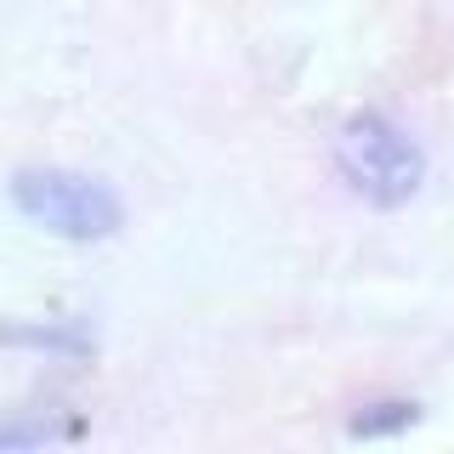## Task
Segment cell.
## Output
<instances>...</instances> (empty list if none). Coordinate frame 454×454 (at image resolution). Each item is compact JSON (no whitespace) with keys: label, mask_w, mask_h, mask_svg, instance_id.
I'll use <instances>...</instances> for the list:
<instances>
[{"label":"cell","mask_w":454,"mask_h":454,"mask_svg":"<svg viewBox=\"0 0 454 454\" xmlns=\"http://www.w3.org/2000/svg\"><path fill=\"white\" fill-rule=\"evenodd\" d=\"M12 210L46 239L63 245H108L125 227V199L114 182L74 165H23L6 182Z\"/></svg>","instance_id":"obj_1"},{"label":"cell","mask_w":454,"mask_h":454,"mask_svg":"<svg viewBox=\"0 0 454 454\" xmlns=\"http://www.w3.org/2000/svg\"><path fill=\"white\" fill-rule=\"evenodd\" d=\"M330 160L369 210H403L426 188V148L380 108H358L335 125Z\"/></svg>","instance_id":"obj_2"},{"label":"cell","mask_w":454,"mask_h":454,"mask_svg":"<svg viewBox=\"0 0 454 454\" xmlns=\"http://www.w3.org/2000/svg\"><path fill=\"white\" fill-rule=\"evenodd\" d=\"M0 347L35 352L57 364H91L97 358V330L74 312H46V318H0Z\"/></svg>","instance_id":"obj_3"},{"label":"cell","mask_w":454,"mask_h":454,"mask_svg":"<svg viewBox=\"0 0 454 454\" xmlns=\"http://www.w3.org/2000/svg\"><path fill=\"white\" fill-rule=\"evenodd\" d=\"M91 432L85 415L74 409H51V403H28L0 415V454H23V449H51V443H80Z\"/></svg>","instance_id":"obj_4"},{"label":"cell","mask_w":454,"mask_h":454,"mask_svg":"<svg viewBox=\"0 0 454 454\" xmlns=\"http://www.w3.org/2000/svg\"><path fill=\"white\" fill-rule=\"evenodd\" d=\"M426 420V403L420 397H369L347 415V437L358 443H380V437H403Z\"/></svg>","instance_id":"obj_5"}]
</instances>
